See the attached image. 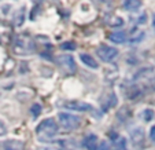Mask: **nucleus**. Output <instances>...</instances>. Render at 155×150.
Wrapping results in <instances>:
<instances>
[{"instance_id":"nucleus-1","label":"nucleus","mask_w":155,"mask_h":150,"mask_svg":"<svg viewBox=\"0 0 155 150\" xmlns=\"http://www.w3.org/2000/svg\"><path fill=\"white\" fill-rule=\"evenodd\" d=\"M56 134H58V125H56L54 118H45L36 128V135L43 142L54 139L56 136Z\"/></svg>"},{"instance_id":"nucleus-2","label":"nucleus","mask_w":155,"mask_h":150,"mask_svg":"<svg viewBox=\"0 0 155 150\" xmlns=\"http://www.w3.org/2000/svg\"><path fill=\"white\" fill-rule=\"evenodd\" d=\"M15 53L18 54H29L35 50L33 47V43H32V39L29 37L28 35H22L17 39L15 41V47H14Z\"/></svg>"},{"instance_id":"nucleus-3","label":"nucleus","mask_w":155,"mask_h":150,"mask_svg":"<svg viewBox=\"0 0 155 150\" xmlns=\"http://www.w3.org/2000/svg\"><path fill=\"white\" fill-rule=\"evenodd\" d=\"M58 120L64 130H76L80 125V121H81L77 116H73L70 113H59Z\"/></svg>"},{"instance_id":"nucleus-4","label":"nucleus","mask_w":155,"mask_h":150,"mask_svg":"<svg viewBox=\"0 0 155 150\" xmlns=\"http://www.w3.org/2000/svg\"><path fill=\"white\" fill-rule=\"evenodd\" d=\"M96 54L100 56V59H102L103 62H111L113 59L118 55V50L114 47H108V46L102 44L96 50Z\"/></svg>"},{"instance_id":"nucleus-5","label":"nucleus","mask_w":155,"mask_h":150,"mask_svg":"<svg viewBox=\"0 0 155 150\" xmlns=\"http://www.w3.org/2000/svg\"><path fill=\"white\" fill-rule=\"evenodd\" d=\"M56 62H58L59 65H61V68H63L68 73L73 74L77 72L76 62H74V59L71 55H59L58 58H56Z\"/></svg>"},{"instance_id":"nucleus-6","label":"nucleus","mask_w":155,"mask_h":150,"mask_svg":"<svg viewBox=\"0 0 155 150\" xmlns=\"http://www.w3.org/2000/svg\"><path fill=\"white\" fill-rule=\"evenodd\" d=\"M63 106L66 109L76 110V112H87V110H94L89 103H85L82 101H69V102L63 103Z\"/></svg>"},{"instance_id":"nucleus-7","label":"nucleus","mask_w":155,"mask_h":150,"mask_svg":"<svg viewBox=\"0 0 155 150\" xmlns=\"http://www.w3.org/2000/svg\"><path fill=\"white\" fill-rule=\"evenodd\" d=\"M82 146L87 150H96L99 143H97V136L95 134H89L82 139Z\"/></svg>"},{"instance_id":"nucleus-8","label":"nucleus","mask_w":155,"mask_h":150,"mask_svg":"<svg viewBox=\"0 0 155 150\" xmlns=\"http://www.w3.org/2000/svg\"><path fill=\"white\" fill-rule=\"evenodd\" d=\"M2 150H24V143L21 141H6L2 145Z\"/></svg>"},{"instance_id":"nucleus-9","label":"nucleus","mask_w":155,"mask_h":150,"mask_svg":"<svg viewBox=\"0 0 155 150\" xmlns=\"http://www.w3.org/2000/svg\"><path fill=\"white\" fill-rule=\"evenodd\" d=\"M141 7L140 0H124L122 2V9L126 11H136Z\"/></svg>"},{"instance_id":"nucleus-10","label":"nucleus","mask_w":155,"mask_h":150,"mask_svg":"<svg viewBox=\"0 0 155 150\" xmlns=\"http://www.w3.org/2000/svg\"><path fill=\"white\" fill-rule=\"evenodd\" d=\"M130 135H132V141H133V143H135L136 146L144 143V132H143L141 128H136V130H133Z\"/></svg>"},{"instance_id":"nucleus-11","label":"nucleus","mask_w":155,"mask_h":150,"mask_svg":"<svg viewBox=\"0 0 155 150\" xmlns=\"http://www.w3.org/2000/svg\"><path fill=\"white\" fill-rule=\"evenodd\" d=\"M80 59H81L82 62H84L87 66H89V68H92V69H97V62L95 61L92 56H89L88 54H81L80 55Z\"/></svg>"},{"instance_id":"nucleus-12","label":"nucleus","mask_w":155,"mask_h":150,"mask_svg":"<svg viewBox=\"0 0 155 150\" xmlns=\"http://www.w3.org/2000/svg\"><path fill=\"white\" fill-rule=\"evenodd\" d=\"M108 39L113 41V43H117V44H121L124 41H126V35L124 32H114L108 36Z\"/></svg>"},{"instance_id":"nucleus-13","label":"nucleus","mask_w":155,"mask_h":150,"mask_svg":"<svg viewBox=\"0 0 155 150\" xmlns=\"http://www.w3.org/2000/svg\"><path fill=\"white\" fill-rule=\"evenodd\" d=\"M114 141V146L115 150H128V145H126V139L124 136H117Z\"/></svg>"},{"instance_id":"nucleus-14","label":"nucleus","mask_w":155,"mask_h":150,"mask_svg":"<svg viewBox=\"0 0 155 150\" xmlns=\"http://www.w3.org/2000/svg\"><path fill=\"white\" fill-rule=\"evenodd\" d=\"M58 145L64 150H74V142L73 141H68V139H63V141H58Z\"/></svg>"},{"instance_id":"nucleus-15","label":"nucleus","mask_w":155,"mask_h":150,"mask_svg":"<svg viewBox=\"0 0 155 150\" xmlns=\"http://www.w3.org/2000/svg\"><path fill=\"white\" fill-rule=\"evenodd\" d=\"M30 113H32L33 118H37L38 116H40V113H41V106L38 105V103H35V105L32 106V109H30Z\"/></svg>"},{"instance_id":"nucleus-16","label":"nucleus","mask_w":155,"mask_h":150,"mask_svg":"<svg viewBox=\"0 0 155 150\" xmlns=\"http://www.w3.org/2000/svg\"><path fill=\"white\" fill-rule=\"evenodd\" d=\"M143 39H144V32H140V30H139V32H135V35L130 37V41L132 43H139V41L143 40Z\"/></svg>"},{"instance_id":"nucleus-17","label":"nucleus","mask_w":155,"mask_h":150,"mask_svg":"<svg viewBox=\"0 0 155 150\" xmlns=\"http://www.w3.org/2000/svg\"><path fill=\"white\" fill-rule=\"evenodd\" d=\"M61 48L62 50H76V44H74L73 41H68V43H63L61 44Z\"/></svg>"},{"instance_id":"nucleus-18","label":"nucleus","mask_w":155,"mask_h":150,"mask_svg":"<svg viewBox=\"0 0 155 150\" xmlns=\"http://www.w3.org/2000/svg\"><path fill=\"white\" fill-rule=\"evenodd\" d=\"M143 117H144V120H146V121H150L152 117H154V112H152L151 109H147V110H144V113H143Z\"/></svg>"},{"instance_id":"nucleus-19","label":"nucleus","mask_w":155,"mask_h":150,"mask_svg":"<svg viewBox=\"0 0 155 150\" xmlns=\"http://www.w3.org/2000/svg\"><path fill=\"white\" fill-rule=\"evenodd\" d=\"M97 147H99V150H110V146H108V143H107L106 141H102V142H100V145H99Z\"/></svg>"},{"instance_id":"nucleus-20","label":"nucleus","mask_w":155,"mask_h":150,"mask_svg":"<svg viewBox=\"0 0 155 150\" xmlns=\"http://www.w3.org/2000/svg\"><path fill=\"white\" fill-rule=\"evenodd\" d=\"M6 134H7V128H6V125H4L3 121L0 120V136L6 135Z\"/></svg>"},{"instance_id":"nucleus-21","label":"nucleus","mask_w":155,"mask_h":150,"mask_svg":"<svg viewBox=\"0 0 155 150\" xmlns=\"http://www.w3.org/2000/svg\"><path fill=\"white\" fill-rule=\"evenodd\" d=\"M21 11H22V10H21ZM21 11H19V14H18V18L15 19V24H17L18 26H19V25L24 22V15H22V12H21Z\"/></svg>"},{"instance_id":"nucleus-22","label":"nucleus","mask_w":155,"mask_h":150,"mask_svg":"<svg viewBox=\"0 0 155 150\" xmlns=\"http://www.w3.org/2000/svg\"><path fill=\"white\" fill-rule=\"evenodd\" d=\"M150 139L155 143V125L151 127V130H150Z\"/></svg>"},{"instance_id":"nucleus-23","label":"nucleus","mask_w":155,"mask_h":150,"mask_svg":"<svg viewBox=\"0 0 155 150\" xmlns=\"http://www.w3.org/2000/svg\"><path fill=\"white\" fill-rule=\"evenodd\" d=\"M152 28H154V30H155V15H154V18H152Z\"/></svg>"},{"instance_id":"nucleus-24","label":"nucleus","mask_w":155,"mask_h":150,"mask_svg":"<svg viewBox=\"0 0 155 150\" xmlns=\"http://www.w3.org/2000/svg\"><path fill=\"white\" fill-rule=\"evenodd\" d=\"M152 88L155 90V79H154V83H152Z\"/></svg>"}]
</instances>
